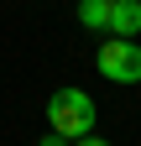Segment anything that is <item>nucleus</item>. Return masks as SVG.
Returning <instances> with one entry per match:
<instances>
[{"instance_id": "5", "label": "nucleus", "mask_w": 141, "mask_h": 146, "mask_svg": "<svg viewBox=\"0 0 141 146\" xmlns=\"http://www.w3.org/2000/svg\"><path fill=\"white\" fill-rule=\"evenodd\" d=\"M73 146H110L104 136H94V131H84V136H73Z\"/></svg>"}, {"instance_id": "1", "label": "nucleus", "mask_w": 141, "mask_h": 146, "mask_svg": "<svg viewBox=\"0 0 141 146\" xmlns=\"http://www.w3.org/2000/svg\"><path fill=\"white\" fill-rule=\"evenodd\" d=\"M94 120H99V110H94V99L84 94V89H58V94L47 99V125L58 136H84V131H94Z\"/></svg>"}, {"instance_id": "6", "label": "nucleus", "mask_w": 141, "mask_h": 146, "mask_svg": "<svg viewBox=\"0 0 141 146\" xmlns=\"http://www.w3.org/2000/svg\"><path fill=\"white\" fill-rule=\"evenodd\" d=\"M37 146H68V136H58V131H47V136H42Z\"/></svg>"}, {"instance_id": "3", "label": "nucleus", "mask_w": 141, "mask_h": 146, "mask_svg": "<svg viewBox=\"0 0 141 146\" xmlns=\"http://www.w3.org/2000/svg\"><path fill=\"white\" fill-rule=\"evenodd\" d=\"M104 31H110V36H136L141 31V0H110Z\"/></svg>"}, {"instance_id": "2", "label": "nucleus", "mask_w": 141, "mask_h": 146, "mask_svg": "<svg viewBox=\"0 0 141 146\" xmlns=\"http://www.w3.org/2000/svg\"><path fill=\"white\" fill-rule=\"evenodd\" d=\"M94 68L110 84H141V47H136V36H110L94 52Z\"/></svg>"}, {"instance_id": "4", "label": "nucleus", "mask_w": 141, "mask_h": 146, "mask_svg": "<svg viewBox=\"0 0 141 146\" xmlns=\"http://www.w3.org/2000/svg\"><path fill=\"white\" fill-rule=\"evenodd\" d=\"M104 16H110V0H84V5H78V21L89 26V31L104 26Z\"/></svg>"}]
</instances>
